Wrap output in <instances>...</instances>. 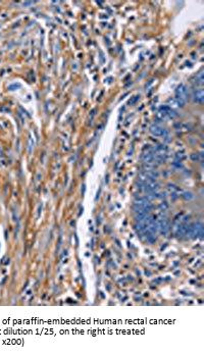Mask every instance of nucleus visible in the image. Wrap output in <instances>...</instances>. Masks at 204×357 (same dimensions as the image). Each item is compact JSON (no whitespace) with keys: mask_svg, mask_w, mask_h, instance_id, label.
I'll return each mask as SVG.
<instances>
[{"mask_svg":"<svg viewBox=\"0 0 204 357\" xmlns=\"http://www.w3.org/2000/svg\"><path fill=\"white\" fill-rule=\"evenodd\" d=\"M151 209H152V204L147 198H139L134 202V211L136 214L149 212Z\"/></svg>","mask_w":204,"mask_h":357,"instance_id":"obj_1","label":"nucleus"},{"mask_svg":"<svg viewBox=\"0 0 204 357\" xmlns=\"http://www.w3.org/2000/svg\"><path fill=\"white\" fill-rule=\"evenodd\" d=\"M188 100V90L187 87L185 85H180L176 90V98H174V102L178 106H184V104L186 103V101Z\"/></svg>","mask_w":204,"mask_h":357,"instance_id":"obj_2","label":"nucleus"},{"mask_svg":"<svg viewBox=\"0 0 204 357\" xmlns=\"http://www.w3.org/2000/svg\"><path fill=\"white\" fill-rule=\"evenodd\" d=\"M157 116H158L161 121H167V119L176 118L177 112L174 109H171L170 106H161L159 108Z\"/></svg>","mask_w":204,"mask_h":357,"instance_id":"obj_3","label":"nucleus"},{"mask_svg":"<svg viewBox=\"0 0 204 357\" xmlns=\"http://www.w3.org/2000/svg\"><path fill=\"white\" fill-rule=\"evenodd\" d=\"M191 238H197V237L203 236V224L201 222H195L189 226L188 234Z\"/></svg>","mask_w":204,"mask_h":357,"instance_id":"obj_4","label":"nucleus"},{"mask_svg":"<svg viewBox=\"0 0 204 357\" xmlns=\"http://www.w3.org/2000/svg\"><path fill=\"white\" fill-rule=\"evenodd\" d=\"M156 224H157V228H158V232L161 233L162 235H167V234L170 232L171 224H170V221H168V219L167 217L160 216V217L158 218V221H156Z\"/></svg>","mask_w":204,"mask_h":357,"instance_id":"obj_5","label":"nucleus"},{"mask_svg":"<svg viewBox=\"0 0 204 357\" xmlns=\"http://www.w3.org/2000/svg\"><path fill=\"white\" fill-rule=\"evenodd\" d=\"M186 219H184V222H178L174 227V233L177 236L183 237L186 236L188 234V229H189V224H187L185 222Z\"/></svg>","mask_w":204,"mask_h":357,"instance_id":"obj_6","label":"nucleus"},{"mask_svg":"<svg viewBox=\"0 0 204 357\" xmlns=\"http://www.w3.org/2000/svg\"><path fill=\"white\" fill-rule=\"evenodd\" d=\"M150 133L156 137H164L167 134V131L158 125H152L150 127Z\"/></svg>","mask_w":204,"mask_h":357,"instance_id":"obj_7","label":"nucleus"},{"mask_svg":"<svg viewBox=\"0 0 204 357\" xmlns=\"http://www.w3.org/2000/svg\"><path fill=\"white\" fill-rule=\"evenodd\" d=\"M142 160L145 163H147V164L152 163L154 160H155V157H154V151L151 150V149H148L147 151H145L142 155Z\"/></svg>","mask_w":204,"mask_h":357,"instance_id":"obj_8","label":"nucleus"},{"mask_svg":"<svg viewBox=\"0 0 204 357\" xmlns=\"http://www.w3.org/2000/svg\"><path fill=\"white\" fill-rule=\"evenodd\" d=\"M193 98H194V101L197 102V103H202L203 100H204L203 90L200 89V90H197V91H195L194 95H193Z\"/></svg>","mask_w":204,"mask_h":357,"instance_id":"obj_9","label":"nucleus"},{"mask_svg":"<svg viewBox=\"0 0 204 357\" xmlns=\"http://www.w3.org/2000/svg\"><path fill=\"white\" fill-rule=\"evenodd\" d=\"M203 81H204V78H203V72H201L198 74V76L196 77V81H195V83L200 85V86H202L203 85Z\"/></svg>","mask_w":204,"mask_h":357,"instance_id":"obj_10","label":"nucleus"}]
</instances>
